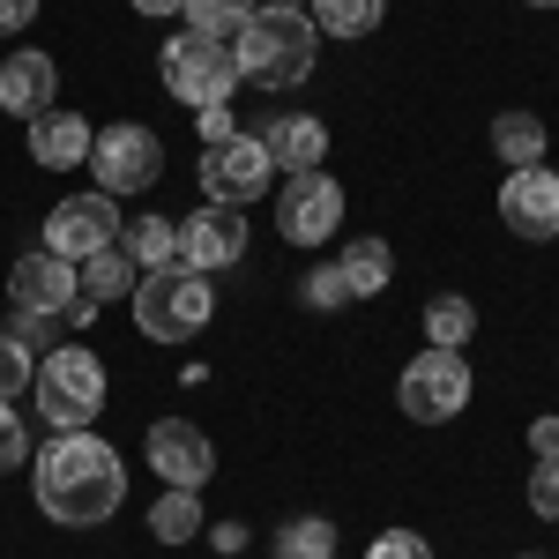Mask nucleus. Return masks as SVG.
Listing matches in <instances>:
<instances>
[{"mask_svg": "<svg viewBox=\"0 0 559 559\" xmlns=\"http://www.w3.org/2000/svg\"><path fill=\"white\" fill-rule=\"evenodd\" d=\"M31 485H38L45 522H60V530H97V522L120 515V500H128V463H120V448L97 440V432H52V448L31 455Z\"/></svg>", "mask_w": 559, "mask_h": 559, "instance_id": "f257e3e1", "label": "nucleus"}, {"mask_svg": "<svg viewBox=\"0 0 559 559\" xmlns=\"http://www.w3.org/2000/svg\"><path fill=\"white\" fill-rule=\"evenodd\" d=\"M231 60H239V83L299 90L321 60V31H313L306 8H254V23L231 38Z\"/></svg>", "mask_w": 559, "mask_h": 559, "instance_id": "f03ea898", "label": "nucleus"}, {"mask_svg": "<svg viewBox=\"0 0 559 559\" xmlns=\"http://www.w3.org/2000/svg\"><path fill=\"white\" fill-rule=\"evenodd\" d=\"M134 329L150 336V344H194L202 329H210L216 313V292L202 269H187V261H173V269H150L142 284H134Z\"/></svg>", "mask_w": 559, "mask_h": 559, "instance_id": "7ed1b4c3", "label": "nucleus"}, {"mask_svg": "<svg viewBox=\"0 0 559 559\" xmlns=\"http://www.w3.org/2000/svg\"><path fill=\"white\" fill-rule=\"evenodd\" d=\"M31 395H38V418L52 432H90V426H97V411H105V358L83 350V344L45 350Z\"/></svg>", "mask_w": 559, "mask_h": 559, "instance_id": "20e7f679", "label": "nucleus"}, {"mask_svg": "<svg viewBox=\"0 0 559 559\" xmlns=\"http://www.w3.org/2000/svg\"><path fill=\"white\" fill-rule=\"evenodd\" d=\"M157 75H165V90H173L179 105L210 112V105H231V90H239V60H231V45H224V38L179 31V38L157 52Z\"/></svg>", "mask_w": 559, "mask_h": 559, "instance_id": "39448f33", "label": "nucleus"}, {"mask_svg": "<svg viewBox=\"0 0 559 559\" xmlns=\"http://www.w3.org/2000/svg\"><path fill=\"white\" fill-rule=\"evenodd\" d=\"M90 173H97V194H150L157 173H165V142L157 128H142V120H120V128H105L90 142Z\"/></svg>", "mask_w": 559, "mask_h": 559, "instance_id": "423d86ee", "label": "nucleus"}, {"mask_svg": "<svg viewBox=\"0 0 559 559\" xmlns=\"http://www.w3.org/2000/svg\"><path fill=\"white\" fill-rule=\"evenodd\" d=\"M395 403H403V418H418V426H448V418L471 403V358H463V350H418V358L403 366V381H395Z\"/></svg>", "mask_w": 559, "mask_h": 559, "instance_id": "0eeeda50", "label": "nucleus"}, {"mask_svg": "<svg viewBox=\"0 0 559 559\" xmlns=\"http://www.w3.org/2000/svg\"><path fill=\"white\" fill-rule=\"evenodd\" d=\"M336 224H344V187L321 173H292L276 187V231L292 239V247H321V239H336Z\"/></svg>", "mask_w": 559, "mask_h": 559, "instance_id": "6e6552de", "label": "nucleus"}, {"mask_svg": "<svg viewBox=\"0 0 559 559\" xmlns=\"http://www.w3.org/2000/svg\"><path fill=\"white\" fill-rule=\"evenodd\" d=\"M276 187V165H269V150H261L254 134H231V142H210L202 150V194L224 202V210H247Z\"/></svg>", "mask_w": 559, "mask_h": 559, "instance_id": "1a4fd4ad", "label": "nucleus"}, {"mask_svg": "<svg viewBox=\"0 0 559 559\" xmlns=\"http://www.w3.org/2000/svg\"><path fill=\"white\" fill-rule=\"evenodd\" d=\"M105 247H120V202H112V194H68L60 210L45 216V254L83 269V261L105 254Z\"/></svg>", "mask_w": 559, "mask_h": 559, "instance_id": "9d476101", "label": "nucleus"}, {"mask_svg": "<svg viewBox=\"0 0 559 559\" xmlns=\"http://www.w3.org/2000/svg\"><path fill=\"white\" fill-rule=\"evenodd\" d=\"M142 455H150V471L165 477V485H179V492H202L210 471H216V440L202 426H187V418H157L150 440H142Z\"/></svg>", "mask_w": 559, "mask_h": 559, "instance_id": "9b49d317", "label": "nucleus"}, {"mask_svg": "<svg viewBox=\"0 0 559 559\" xmlns=\"http://www.w3.org/2000/svg\"><path fill=\"white\" fill-rule=\"evenodd\" d=\"M179 261L187 269H231V261H247V210H224V202H202L194 216H179Z\"/></svg>", "mask_w": 559, "mask_h": 559, "instance_id": "f8f14e48", "label": "nucleus"}, {"mask_svg": "<svg viewBox=\"0 0 559 559\" xmlns=\"http://www.w3.org/2000/svg\"><path fill=\"white\" fill-rule=\"evenodd\" d=\"M8 299H15V313H68L83 299V269L38 247V254H23L8 269Z\"/></svg>", "mask_w": 559, "mask_h": 559, "instance_id": "ddd939ff", "label": "nucleus"}, {"mask_svg": "<svg viewBox=\"0 0 559 559\" xmlns=\"http://www.w3.org/2000/svg\"><path fill=\"white\" fill-rule=\"evenodd\" d=\"M500 216L515 239H559V173L552 165H522L500 187Z\"/></svg>", "mask_w": 559, "mask_h": 559, "instance_id": "4468645a", "label": "nucleus"}, {"mask_svg": "<svg viewBox=\"0 0 559 559\" xmlns=\"http://www.w3.org/2000/svg\"><path fill=\"white\" fill-rule=\"evenodd\" d=\"M52 105H60V68H52V52H38V45L8 52V60H0V112L38 120Z\"/></svg>", "mask_w": 559, "mask_h": 559, "instance_id": "2eb2a0df", "label": "nucleus"}, {"mask_svg": "<svg viewBox=\"0 0 559 559\" xmlns=\"http://www.w3.org/2000/svg\"><path fill=\"white\" fill-rule=\"evenodd\" d=\"M254 142L269 150V165H276V179L313 173V165L329 157V128H321L313 112H276V120H269V128H261Z\"/></svg>", "mask_w": 559, "mask_h": 559, "instance_id": "dca6fc26", "label": "nucleus"}, {"mask_svg": "<svg viewBox=\"0 0 559 559\" xmlns=\"http://www.w3.org/2000/svg\"><path fill=\"white\" fill-rule=\"evenodd\" d=\"M90 142H97V128H90L83 112L52 105V112H38V120H31V165H45V173L90 165Z\"/></svg>", "mask_w": 559, "mask_h": 559, "instance_id": "f3484780", "label": "nucleus"}, {"mask_svg": "<svg viewBox=\"0 0 559 559\" xmlns=\"http://www.w3.org/2000/svg\"><path fill=\"white\" fill-rule=\"evenodd\" d=\"M492 150H500V165H508V173H522V165H545L552 134H545L537 112H500V120H492Z\"/></svg>", "mask_w": 559, "mask_h": 559, "instance_id": "a211bd4d", "label": "nucleus"}, {"mask_svg": "<svg viewBox=\"0 0 559 559\" xmlns=\"http://www.w3.org/2000/svg\"><path fill=\"white\" fill-rule=\"evenodd\" d=\"M120 254L150 276V269H173L179 261V216H142V224H128L120 231Z\"/></svg>", "mask_w": 559, "mask_h": 559, "instance_id": "6ab92c4d", "label": "nucleus"}, {"mask_svg": "<svg viewBox=\"0 0 559 559\" xmlns=\"http://www.w3.org/2000/svg\"><path fill=\"white\" fill-rule=\"evenodd\" d=\"M336 269H344L350 299H373V292H388V276H395V254H388L381 239H350L344 254H336Z\"/></svg>", "mask_w": 559, "mask_h": 559, "instance_id": "aec40b11", "label": "nucleus"}, {"mask_svg": "<svg viewBox=\"0 0 559 559\" xmlns=\"http://www.w3.org/2000/svg\"><path fill=\"white\" fill-rule=\"evenodd\" d=\"M388 0H313V31L321 38H373Z\"/></svg>", "mask_w": 559, "mask_h": 559, "instance_id": "412c9836", "label": "nucleus"}, {"mask_svg": "<svg viewBox=\"0 0 559 559\" xmlns=\"http://www.w3.org/2000/svg\"><path fill=\"white\" fill-rule=\"evenodd\" d=\"M134 284H142V269H134L120 247H105V254H90V261H83V299H97V306L134 299Z\"/></svg>", "mask_w": 559, "mask_h": 559, "instance_id": "4be33fe9", "label": "nucleus"}, {"mask_svg": "<svg viewBox=\"0 0 559 559\" xmlns=\"http://www.w3.org/2000/svg\"><path fill=\"white\" fill-rule=\"evenodd\" d=\"M477 336V306L455 299V292H440V299L426 306V344L432 350H463Z\"/></svg>", "mask_w": 559, "mask_h": 559, "instance_id": "5701e85b", "label": "nucleus"}, {"mask_svg": "<svg viewBox=\"0 0 559 559\" xmlns=\"http://www.w3.org/2000/svg\"><path fill=\"white\" fill-rule=\"evenodd\" d=\"M261 0H179V15H187V31H202V38H239L247 23H254Z\"/></svg>", "mask_w": 559, "mask_h": 559, "instance_id": "b1692460", "label": "nucleus"}, {"mask_svg": "<svg viewBox=\"0 0 559 559\" xmlns=\"http://www.w3.org/2000/svg\"><path fill=\"white\" fill-rule=\"evenodd\" d=\"M202 530V492H179V485H165V500L150 508V537L157 545H187Z\"/></svg>", "mask_w": 559, "mask_h": 559, "instance_id": "393cba45", "label": "nucleus"}, {"mask_svg": "<svg viewBox=\"0 0 559 559\" xmlns=\"http://www.w3.org/2000/svg\"><path fill=\"white\" fill-rule=\"evenodd\" d=\"M276 559H336V522L299 515L276 530Z\"/></svg>", "mask_w": 559, "mask_h": 559, "instance_id": "a878e982", "label": "nucleus"}, {"mask_svg": "<svg viewBox=\"0 0 559 559\" xmlns=\"http://www.w3.org/2000/svg\"><path fill=\"white\" fill-rule=\"evenodd\" d=\"M31 381H38V358H31V350H23L15 336H8V329H0V403H15V395H23Z\"/></svg>", "mask_w": 559, "mask_h": 559, "instance_id": "bb28decb", "label": "nucleus"}, {"mask_svg": "<svg viewBox=\"0 0 559 559\" xmlns=\"http://www.w3.org/2000/svg\"><path fill=\"white\" fill-rule=\"evenodd\" d=\"M306 306H313V313H336V306H350V284H344V269H336V261H321V269L306 276Z\"/></svg>", "mask_w": 559, "mask_h": 559, "instance_id": "cd10ccee", "label": "nucleus"}, {"mask_svg": "<svg viewBox=\"0 0 559 559\" xmlns=\"http://www.w3.org/2000/svg\"><path fill=\"white\" fill-rule=\"evenodd\" d=\"M530 508H537V522H559V448L537 455V471H530Z\"/></svg>", "mask_w": 559, "mask_h": 559, "instance_id": "c85d7f7f", "label": "nucleus"}, {"mask_svg": "<svg viewBox=\"0 0 559 559\" xmlns=\"http://www.w3.org/2000/svg\"><path fill=\"white\" fill-rule=\"evenodd\" d=\"M60 329H68L60 313H15V321H8V336L23 350H60Z\"/></svg>", "mask_w": 559, "mask_h": 559, "instance_id": "c756f323", "label": "nucleus"}, {"mask_svg": "<svg viewBox=\"0 0 559 559\" xmlns=\"http://www.w3.org/2000/svg\"><path fill=\"white\" fill-rule=\"evenodd\" d=\"M23 463H31V432H23V418H15V411L0 403V477L23 471Z\"/></svg>", "mask_w": 559, "mask_h": 559, "instance_id": "7c9ffc66", "label": "nucleus"}, {"mask_svg": "<svg viewBox=\"0 0 559 559\" xmlns=\"http://www.w3.org/2000/svg\"><path fill=\"white\" fill-rule=\"evenodd\" d=\"M366 559H432V545L418 530H381V537L366 545Z\"/></svg>", "mask_w": 559, "mask_h": 559, "instance_id": "2f4dec72", "label": "nucleus"}, {"mask_svg": "<svg viewBox=\"0 0 559 559\" xmlns=\"http://www.w3.org/2000/svg\"><path fill=\"white\" fill-rule=\"evenodd\" d=\"M202 134H210V142H231V105H210V112H202Z\"/></svg>", "mask_w": 559, "mask_h": 559, "instance_id": "473e14b6", "label": "nucleus"}, {"mask_svg": "<svg viewBox=\"0 0 559 559\" xmlns=\"http://www.w3.org/2000/svg\"><path fill=\"white\" fill-rule=\"evenodd\" d=\"M38 15V0H0V31H23Z\"/></svg>", "mask_w": 559, "mask_h": 559, "instance_id": "72a5a7b5", "label": "nucleus"}, {"mask_svg": "<svg viewBox=\"0 0 559 559\" xmlns=\"http://www.w3.org/2000/svg\"><path fill=\"white\" fill-rule=\"evenodd\" d=\"M559 448V418H537V426H530V455H552Z\"/></svg>", "mask_w": 559, "mask_h": 559, "instance_id": "f704fd0d", "label": "nucleus"}, {"mask_svg": "<svg viewBox=\"0 0 559 559\" xmlns=\"http://www.w3.org/2000/svg\"><path fill=\"white\" fill-rule=\"evenodd\" d=\"M210 545H216V552H239V545H247V530H239V522H216Z\"/></svg>", "mask_w": 559, "mask_h": 559, "instance_id": "c9c22d12", "label": "nucleus"}, {"mask_svg": "<svg viewBox=\"0 0 559 559\" xmlns=\"http://www.w3.org/2000/svg\"><path fill=\"white\" fill-rule=\"evenodd\" d=\"M134 15H179V0H134Z\"/></svg>", "mask_w": 559, "mask_h": 559, "instance_id": "e433bc0d", "label": "nucleus"}, {"mask_svg": "<svg viewBox=\"0 0 559 559\" xmlns=\"http://www.w3.org/2000/svg\"><path fill=\"white\" fill-rule=\"evenodd\" d=\"M261 8H306V0H261Z\"/></svg>", "mask_w": 559, "mask_h": 559, "instance_id": "4c0bfd02", "label": "nucleus"}, {"mask_svg": "<svg viewBox=\"0 0 559 559\" xmlns=\"http://www.w3.org/2000/svg\"><path fill=\"white\" fill-rule=\"evenodd\" d=\"M530 8H559V0H530Z\"/></svg>", "mask_w": 559, "mask_h": 559, "instance_id": "58836bf2", "label": "nucleus"}, {"mask_svg": "<svg viewBox=\"0 0 559 559\" xmlns=\"http://www.w3.org/2000/svg\"><path fill=\"white\" fill-rule=\"evenodd\" d=\"M522 559H530V552H522Z\"/></svg>", "mask_w": 559, "mask_h": 559, "instance_id": "ea45409f", "label": "nucleus"}]
</instances>
